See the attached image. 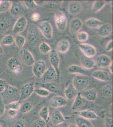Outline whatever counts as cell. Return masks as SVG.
Wrapping results in <instances>:
<instances>
[{"label": "cell", "instance_id": "db71d44e", "mask_svg": "<svg viewBox=\"0 0 113 127\" xmlns=\"http://www.w3.org/2000/svg\"><path fill=\"white\" fill-rule=\"evenodd\" d=\"M40 18V15L38 13H33L31 16V19L33 21H37Z\"/></svg>", "mask_w": 113, "mask_h": 127}, {"label": "cell", "instance_id": "d4e9b609", "mask_svg": "<svg viewBox=\"0 0 113 127\" xmlns=\"http://www.w3.org/2000/svg\"><path fill=\"white\" fill-rule=\"evenodd\" d=\"M81 64L84 68L87 69H92L94 68L95 65V61L92 58L87 56H83L81 59Z\"/></svg>", "mask_w": 113, "mask_h": 127}, {"label": "cell", "instance_id": "3957f363", "mask_svg": "<svg viewBox=\"0 0 113 127\" xmlns=\"http://www.w3.org/2000/svg\"><path fill=\"white\" fill-rule=\"evenodd\" d=\"M38 28L44 36L46 39H51L53 36V28L49 22L45 21L40 22L37 25Z\"/></svg>", "mask_w": 113, "mask_h": 127}, {"label": "cell", "instance_id": "4dcf8cb0", "mask_svg": "<svg viewBox=\"0 0 113 127\" xmlns=\"http://www.w3.org/2000/svg\"><path fill=\"white\" fill-rule=\"evenodd\" d=\"M84 104L83 97L81 93H78L77 95L75 98V100L72 105L71 109L73 111L78 110L81 108Z\"/></svg>", "mask_w": 113, "mask_h": 127}, {"label": "cell", "instance_id": "603a6c76", "mask_svg": "<svg viewBox=\"0 0 113 127\" xmlns=\"http://www.w3.org/2000/svg\"><path fill=\"white\" fill-rule=\"evenodd\" d=\"M82 96L88 101H94L97 97V92L94 88L90 89L85 91Z\"/></svg>", "mask_w": 113, "mask_h": 127}, {"label": "cell", "instance_id": "ffe728a7", "mask_svg": "<svg viewBox=\"0 0 113 127\" xmlns=\"http://www.w3.org/2000/svg\"><path fill=\"white\" fill-rule=\"evenodd\" d=\"M93 78L100 81L107 82L111 80L110 74L107 71L101 70H97L93 72L92 73Z\"/></svg>", "mask_w": 113, "mask_h": 127}, {"label": "cell", "instance_id": "d590c367", "mask_svg": "<svg viewBox=\"0 0 113 127\" xmlns=\"http://www.w3.org/2000/svg\"><path fill=\"white\" fill-rule=\"evenodd\" d=\"M33 108V105L30 102L27 101L21 105L20 112L23 114H25L31 111Z\"/></svg>", "mask_w": 113, "mask_h": 127}, {"label": "cell", "instance_id": "681fc988", "mask_svg": "<svg viewBox=\"0 0 113 127\" xmlns=\"http://www.w3.org/2000/svg\"><path fill=\"white\" fill-rule=\"evenodd\" d=\"M7 115L11 118H14L16 117L17 114V111L12 110V109H9L7 110Z\"/></svg>", "mask_w": 113, "mask_h": 127}, {"label": "cell", "instance_id": "e0dca14e", "mask_svg": "<svg viewBox=\"0 0 113 127\" xmlns=\"http://www.w3.org/2000/svg\"><path fill=\"white\" fill-rule=\"evenodd\" d=\"M113 32L112 25L109 23H105L101 25L97 29V33L99 36L106 37L110 36Z\"/></svg>", "mask_w": 113, "mask_h": 127}, {"label": "cell", "instance_id": "1f68e13d", "mask_svg": "<svg viewBox=\"0 0 113 127\" xmlns=\"http://www.w3.org/2000/svg\"><path fill=\"white\" fill-rule=\"evenodd\" d=\"M68 72L70 74H78L79 75H84L85 74V71L82 68L81 66L78 65H70L68 66L67 69Z\"/></svg>", "mask_w": 113, "mask_h": 127}, {"label": "cell", "instance_id": "5bb4252c", "mask_svg": "<svg viewBox=\"0 0 113 127\" xmlns=\"http://www.w3.org/2000/svg\"><path fill=\"white\" fill-rule=\"evenodd\" d=\"M49 59L51 66L56 70L58 75H59V66L60 59L56 50L53 49L49 52Z\"/></svg>", "mask_w": 113, "mask_h": 127}, {"label": "cell", "instance_id": "9c48e42d", "mask_svg": "<svg viewBox=\"0 0 113 127\" xmlns=\"http://www.w3.org/2000/svg\"><path fill=\"white\" fill-rule=\"evenodd\" d=\"M19 93V90L17 88L7 84L1 95L7 99L14 100L17 98Z\"/></svg>", "mask_w": 113, "mask_h": 127}, {"label": "cell", "instance_id": "f1b7e54d", "mask_svg": "<svg viewBox=\"0 0 113 127\" xmlns=\"http://www.w3.org/2000/svg\"><path fill=\"white\" fill-rule=\"evenodd\" d=\"M11 26L10 20L6 17L0 18V33H5L9 30Z\"/></svg>", "mask_w": 113, "mask_h": 127}, {"label": "cell", "instance_id": "f907efd6", "mask_svg": "<svg viewBox=\"0 0 113 127\" xmlns=\"http://www.w3.org/2000/svg\"><path fill=\"white\" fill-rule=\"evenodd\" d=\"M5 111V106L3 101L1 98H0V117L4 114Z\"/></svg>", "mask_w": 113, "mask_h": 127}, {"label": "cell", "instance_id": "7dc6e473", "mask_svg": "<svg viewBox=\"0 0 113 127\" xmlns=\"http://www.w3.org/2000/svg\"><path fill=\"white\" fill-rule=\"evenodd\" d=\"M105 127H113V119L111 117H107L105 119Z\"/></svg>", "mask_w": 113, "mask_h": 127}, {"label": "cell", "instance_id": "9a60e30c", "mask_svg": "<svg viewBox=\"0 0 113 127\" xmlns=\"http://www.w3.org/2000/svg\"><path fill=\"white\" fill-rule=\"evenodd\" d=\"M66 98L61 96H55L49 101V105L53 108H58L63 107L67 104Z\"/></svg>", "mask_w": 113, "mask_h": 127}, {"label": "cell", "instance_id": "ba28073f", "mask_svg": "<svg viewBox=\"0 0 113 127\" xmlns=\"http://www.w3.org/2000/svg\"><path fill=\"white\" fill-rule=\"evenodd\" d=\"M20 58L26 65L33 66L35 62L34 57L31 52L26 49H22L19 52Z\"/></svg>", "mask_w": 113, "mask_h": 127}, {"label": "cell", "instance_id": "4fadbf2b", "mask_svg": "<svg viewBox=\"0 0 113 127\" xmlns=\"http://www.w3.org/2000/svg\"><path fill=\"white\" fill-rule=\"evenodd\" d=\"M112 62L110 57L106 54H101L97 56L95 62L96 66L99 68L109 67Z\"/></svg>", "mask_w": 113, "mask_h": 127}, {"label": "cell", "instance_id": "7bdbcfd3", "mask_svg": "<svg viewBox=\"0 0 113 127\" xmlns=\"http://www.w3.org/2000/svg\"><path fill=\"white\" fill-rule=\"evenodd\" d=\"M77 39L80 42H85L88 39L89 36L88 33L85 32H79L77 34Z\"/></svg>", "mask_w": 113, "mask_h": 127}, {"label": "cell", "instance_id": "9f6ffc18", "mask_svg": "<svg viewBox=\"0 0 113 127\" xmlns=\"http://www.w3.org/2000/svg\"><path fill=\"white\" fill-rule=\"evenodd\" d=\"M3 48L1 46V43H0V59L2 57L3 55Z\"/></svg>", "mask_w": 113, "mask_h": 127}, {"label": "cell", "instance_id": "bcb514c9", "mask_svg": "<svg viewBox=\"0 0 113 127\" xmlns=\"http://www.w3.org/2000/svg\"><path fill=\"white\" fill-rule=\"evenodd\" d=\"M13 127H27V123L24 120L19 119L14 123Z\"/></svg>", "mask_w": 113, "mask_h": 127}, {"label": "cell", "instance_id": "484cf974", "mask_svg": "<svg viewBox=\"0 0 113 127\" xmlns=\"http://www.w3.org/2000/svg\"><path fill=\"white\" fill-rule=\"evenodd\" d=\"M42 88L49 91L50 93H57L60 91V88L56 84L51 82L43 83L41 84Z\"/></svg>", "mask_w": 113, "mask_h": 127}, {"label": "cell", "instance_id": "e575fe53", "mask_svg": "<svg viewBox=\"0 0 113 127\" xmlns=\"http://www.w3.org/2000/svg\"><path fill=\"white\" fill-rule=\"evenodd\" d=\"M39 116L40 118L47 122L49 118V107L47 106H45L41 109L39 112Z\"/></svg>", "mask_w": 113, "mask_h": 127}, {"label": "cell", "instance_id": "8d00e7d4", "mask_svg": "<svg viewBox=\"0 0 113 127\" xmlns=\"http://www.w3.org/2000/svg\"><path fill=\"white\" fill-rule=\"evenodd\" d=\"M14 41V39L13 36L12 35L8 34L2 39L0 43L3 45L9 46L12 45Z\"/></svg>", "mask_w": 113, "mask_h": 127}, {"label": "cell", "instance_id": "f546056e", "mask_svg": "<svg viewBox=\"0 0 113 127\" xmlns=\"http://www.w3.org/2000/svg\"><path fill=\"white\" fill-rule=\"evenodd\" d=\"M75 123L78 127H94L91 122L83 117H77L75 119Z\"/></svg>", "mask_w": 113, "mask_h": 127}, {"label": "cell", "instance_id": "4316f807", "mask_svg": "<svg viewBox=\"0 0 113 127\" xmlns=\"http://www.w3.org/2000/svg\"><path fill=\"white\" fill-rule=\"evenodd\" d=\"M103 24L102 21L95 18H90L85 21V24L87 27L94 29H98Z\"/></svg>", "mask_w": 113, "mask_h": 127}, {"label": "cell", "instance_id": "d6986e66", "mask_svg": "<svg viewBox=\"0 0 113 127\" xmlns=\"http://www.w3.org/2000/svg\"><path fill=\"white\" fill-rule=\"evenodd\" d=\"M51 119L52 123L55 126H58L65 121V119L60 111L55 110L52 112Z\"/></svg>", "mask_w": 113, "mask_h": 127}, {"label": "cell", "instance_id": "c3c4849f", "mask_svg": "<svg viewBox=\"0 0 113 127\" xmlns=\"http://www.w3.org/2000/svg\"><path fill=\"white\" fill-rule=\"evenodd\" d=\"M7 83L6 81L2 79H0V94H1L4 90Z\"/></svg>", "mask_w": 113, "mask_h": 127}, {"label": "cell", "instance_id": "ac0fdd59", "mask_svg": "<svg viewBox=\"0 0 113 127\" xmlns=\"http://www.w3.org/2000/svg\"><path fill=\"white\" fill-rule=\"evenodd\" d=\"M58 76V75L56 70L53 66H51L46 70L42 77L45 81L51 82L55 81Z\"/></svg>", "mask_w": 113, "mask_h": 127}, {"label": "cell", "instance_id": "6da1fadb", "mask_svg": "<svg viewBox=\"0 0 113 127\" xmlns=\"http://www.w3.org/2000/svg\"><path fill=\"white\" fill-rule=\"evenodd\" d=\"M89 84V78L86 75H78L73 80V85L78 92L85 90Z\"/></svg>", "mask_w": 113, "mask_h": 127}, {"label": "cell", "instance_id": "30bf717a", "mask_svg": "<svg viewBox=\"0 0 113 127\" xmlns=\"http://www.w3.org/2000/svg\"><path fill=\"white\" fill-rule=\"evenodd\" d=\"M27 20L26 17L22 16L17 19L14 24L13 32L14 34L21 33L26 29L27 26Z\"/></svg>", "mask_w": 113, "mask_h": 127}, {"label": "cell", "instance_id": "94428289", "mask_svg": "<svg viewBox=\"0 0 113 127\" xmlns=\"http://www.w3.org/2000/svg\"><path fill=\"white\" fill-rule=\"evenodd\" d=\"M47 127H50V126H47Z\"/></svg>", "mask_w": 113, "mask_h": 127}, {"label": "cell", "instance_id": "ab89813d", "mask_svg": "<svg viewBox=\"0 0 113 127\" xmlns=\"http://www.w3.org/2000/svg\"><path fill=\"white\" fill-rule=\"evenodd\" d=\"M21 103L20 101H15L9 103L5 106V109L6 110L12 109V110L18 111L20 109Z\"/></svg>", "mask_w": 113, "mask_h": 127}, {"label": "cell", "instance_id": "b9f144b4", "mask_svg": "<svg viewBox=\"0 0 113 127\" xmlns=\"http://www.w3.org/2000/svg\"><path fill=\"white\" fill-rule=\"evenodd\" d=\"M34 92L37 95L42 97H48L50 93L49 91L43 88L36 89Z\"/></svg>", "mask_w": 113, "mask_h": 127}, {"label": "cell", "instance_id": "d6a6232c", "mask_svg": "<svg viewBox=\"0 0 113 127\" xmlns=\"http://www.w3.org/2000/svg\"><path fill=\"white\" fill-rule=\"evenodd\" d=\"M113 93V87L111 84L104 86L101 90V95L105 98H109L112 97Z\"/></svg>", "mask_w": 113, "mask_h": 127}, {"label": "cell", "instance_id": "277c9868", "mask_svg": "<svg viewBox=\"0 0 113 127\" xmlns=\"http://www.w3.org/2000/svg\"><path fill=\"white\" fill-rule=\"evenodd\" d=\"M54 18L58 30L61 32L64 31L67 26V18L66 15L61 11H58L55 14Z\"/></svg>", "mask_w": 113, "mask_h": 127}, {"label": "cell", "instance_id": "816d5d0a", "mask_svg": "<svg viewBox=\"0 0 113 127\" xmlns=\"http://www.w3.org/2000/svg\"><path fill=\"white\" fill-rule=\"evenodd\" d=\"M113 50V40H111L109 41L107 44L106 45V47L105 48V50L107 52L111 51Z\"/></svg>", "mask_w": 113, "mask_h": 127}, {"label": "cell", "instance_id": "f35d334b", "mask_svg": "<svg viewBox=\"0 0 113 127\" xmlns=\"http://www.w3.org/2000/svg\"><path fill=\"white\" fill-rule=\"evenodd\" d=\"M11 3L9 0H3L0 1V13H4L10 10Z\"/></svg>", "mask_w": 113, "mask_h": 127}, {"label": "cell", "instance_id": "8fae6325", "mask_svg": "<svg viewBox=\"0 0 113 127\" xmlns=\"http://www.w3.org/2000/svg\"><path fill=\"white\" fill-rule=\"evenodd\" d=\"M80 50L83 52L85 56L92 58L97 54L96 48L93 45L87 43H81L79 45Z\"/></svg>", "mask_w": 113, "mask_h": 127}, {"label": "cell", "instance_id": "f6af8a7d", "mask_svg": "<svg viewBox=\"0 0 113 127\" xmlns=\"http://www.w3.org/2000/svg\"><path fill=\"white\" fill-rule=\"evenodd\" d=\"M24 2L26 7L30 9H33L38 7L34 0H25Z\"/></svg>", "mask_w": 113, "mask_h": 127}, {"label": "cell", "instance_id": "8992f818", "mask_svg": "<svg viewBox=\"0 0 113 127\" xmlns=\"http://www.w3.org/2000/svg\"><path fill=\"white\" fill-rule=\"evenodd\" d=\"M7 66L10 71L16 74L21 73L23 69L21 63L16 57L10 58L7 61Z\"/></svg>", "mask_w": 113, "mask_h": 127}, {"label": "cell", "instance_id": "7402d4cb", "mask_svg": "<svg viewBox=\"0 0 113 127\" xmlns=\"http://www.w3.org/2000/svg\"><path fill=\"white\" fill-rule=\"evenodd\" d=\"M75 114L83 117L87 120H95L97 118V116L96 114L92 111L89 110L80 111L75 112Z\"/></svg>", "mask_w": 113, "mask_h": 127}, {"label": "cell", "instance_id": "7c38bea8", "mask_svg": "<svg viewBox=\"0 0 113 127\" xmlns=\"http://www.w3.org/2000/svg\"><path fill=\"white\" fill-rule=\"evenodd\" d=\"M24 10V6L21 2L18 0L12 1L10 9V12L12 16L17 17L23 13Z\"/></svg>", "mask_w": 113, "mask_h": 127}, {"label": "cell", "instance_id": "91938a15", "mask_svg": "<svg viewBox=\"0 0 113 127\" xmlns=\"http://www.w3.org/2000/svg\"><path fill=\"white\" fill-rule=\"evenodd\" d=\"M56 127H60V126H57Z\"/></svg>", "mask_w": 113, "mask_h": 127}, {"label": "cell", "instance_id": "6f0895ef", "mask_svg": "<svg viewBox=\"0 0 113 127\" xmlns=\"http://www.w3.org/2000/svg\"><path fill=\"white\" fill-rule=\"evenodd\" d=\"M109 70L111 73L113 74V63L112 62L110 65L109 66Z\"/></svg>", "mask_w": 113, "mask_h": 127}, {"label": "cell", "instance_id": "7a4b0ae2", "mask_svg": "<svg viewBox=\"0 0 113 127\" xmlns=\"http://www.w3.org/2000/svg\"><path fill=\"white\" fill-rule=\"evenodd\" d=\"M35 90L34 82H30L25 84L22 87L20 93L19 101H23L28 98L33 93Z\"/></svg>", "mask_w": 113, "mask_h": 127}, {"label": "cell", "instance_id": "74e56055", "mask_svg": "<svg viewBox=\"0 0 113 127\" xmlns=\"http://www.w3.org/2000/svg\"><path fill=\"white\" fill-rule=\"evenodd\" d=\"M39 49L40 52L43 54H46L52 50L49 45L45 42H42L39 46Z\"/></svg>", "mask_w": 113, "mask_h": 127}, {"label": "cell", "instance_id": "f5cc1de1", "mask_svg": "<svg viewBox=\"0 0 113 127\" xmlns=\"http://www.w3.org/2000/svg\"><path fill=\"white\" fill-rule=\"evenodd\" d=\"M49 2V6H51V7H55L57 6L58 5L60 6L63 1H50Z\"/></svg>", "mask_w": 113, "mask_h": 127}, {"label": "cell", "instance_id": "2e32d148", "mask_svg": "<svg viewBox=\"0 0 113 127\" xmlns=\"http://www.w3.org/2000/svg\"><path fill=\"white\" fill-rule=\"evenodd\" d=\"M83 23L80 18H75L70 21L69 30L70 33L74 34L80 30L83 26Z\"/></svg>", "mask_w": 113, "mask_h": 127}, {"label": "cell", "instance_id": "60d3db41", "mask_svg": "<svg viewBox=\"0 0 113 127\" xmlns=\"http://www.w3.org/2000/svg\"><path fill=\"white\" fill-rule=\"evenodd\" d=\"M14 42L18 48H21L25 43L26 39L24 37L21 35H17L14 39Z\"/></svg>", "mask_w": 113, "mask_h": 127}, {"label": "cell", "instance_id": "83f0119b", "mask_svg": "<svg viewBox=\"0 0 113 127\" xmlns=\"http://www.w3.org/2000/svg\"><path fill=\"white\" fill-rule=\"evenodd\" d=\"M70 47V44L68 41L63 39L60 41L57 46V50L61 54H65L68 52Z\"/></svg>", "mask_w": 113, "mask_h": 127}, {"label": "cell", "instance_id": "836d02e7", "mask_svg": "<svg viewBox=\"0 0 113 127\" xmlns=\"http://www.w3.org/2000/svg\"><path fill=\"white\" fill-rule=\"evenodd\" d=\"M106 3L104 0H96L92 6V10L94 13L98 12L104 7Z\"/></svg>", "mask_w": 113, "mask_h": 127}, {"label": "cell", "instance_id": "44dd1931", "mask_svg": "<svg viewBox=\"0 0 113 127\" xmlns=\"http://www.w3.org/2000/svg\"><path fill=\"white\" fill-rule=\"evenodd\" d=\"M82 9V4L79 2L72 1L69 3L68 11L71 15H77L80 13Z\"/></svg>", "mask_w": 113, "mask_h": 127}, {"label": "cell", "instance_id": "11a10c76", "mask_svg": "<svg viewBox=\"0 0 113 127\" xmlns=\"http://www.w3.org/2000/svg\"><path fill=\"white\" fill-rule=\"evenodd\" d=\"M63 127H78L76 124H74L72 123H68L65 125Z\"/></svg>", "mask_w": 113, "mask_h": 127}, {"label": "cell", "instance_id": "cb8c5ba5", "mask_svg": "<svg viewBox=\"0 0 113 127\" xmlns=\"http://www.w3.org/2000/svg\"><path fill=\"white\" fill-rule=\"evenodd\" d=\"M65 95L68 100L73 99L77 95L78 91L73 84H69L64 90Z\"/></svg>", "mask_w": 113, "mask_h": 127}, {"label": "cell", "instance_id": "52a82bcc", "mask_svg": "<svg viewBox=\"0 0 113 127\" xmlns=\"http://www.w3.org/2000/svg\"><path fill=\"white\" fill-rule=\"evenodd\" d=\"M46 70V65L45 61L39 60L35 62L33 67V74L37 78H40L43 76Z\"/></svg>", "mask_w": 113, "mask_h": 127}, {"label": "cell", "instance_id": "680465c9", "mask_svg": "<svg viewBox=\"0 0 113 127\" xmlns=\"http://www.w3.org/2000/svg\"><path fill=\"white\" fill-rule=\"evenodd\" d=\"M0 127H2V126L0 124Z\"/></svg>", "mask_w": 113, "mask_h": 127}, {"label": "cell", "instance_id": "5b68a950", "mask_svg": "<svg viewBox=\"0 0 113 127\" xmlns=\"http://www.w3.org/2000/svg\"><path fill=\"white\" fill-rule=\"evenodd\" d=\"M27 39L31 45L35 46L40 40V35L37 29L33 25H30L27 31Z\"/></svg>", "mask_w": 113, "mask_h": 127}, {"label": "cell", "instance_id": "ee69618b", "mask_svg": "<svg viewBox=\"0 0 113 127\" xmlns=\"http://www.w3.org/2000/svg\"><path fill=\"white\" fill-rule=\"evenodd\" d=\"M46 122L40 118L35 120L32 123L30 127H46Z\"/></svg>", "mask_w": 113, "mask_h": 127}]
</instances>
